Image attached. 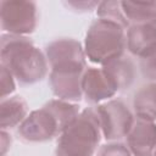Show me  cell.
Listing matches in <instances>:
<instances>
[{
    "instance_id": "obj_15",
    "label": "cell",
    "mask_w": 156,
    "mask_h": 156,
    "mask_svg": "<svg viewBox=\"0 0 156 156\" xmlns=\"http://www.w3.org/2000/svg\"><path fill=\"white\" fill-rule=\"evenodd\" d=\"M124 17L129 26L156 18V1H121Z\"/></svg>"
},
{
    "instance_id": "obj_9",
    "label": "cell",
    "mask_w": 156,
    "mask_h": 156,
    "mask_svg": "<svg viewBox=\"0 0 156 156\" xmlns=\"http://www.w3.org/2000/svg\"><path fill=\"white\" fill-rule=\"evenodd\" d=\"M82 89L85 100L93 105L102 104L118 93L113 80L102 67H88L85 69Z\"/></svg>"
},
{
    "instance_id": "obj_14",
    "label": "cell",
    "mask_w": 156,
    "mask_h": 156,
    "mask_svg": "<svg viewBox=\"0 0 156 156\" xmlns=\"http://www.w3.org/2000/svg\"><path fill=\"white\" fill-rule=\"evenodd\" d=\"M133 112L136 118L156 121V83L147 82L134 93Z\"/></svg>"
},
{
    "instance_id": "obj_17",
    "label": "cell",
    "mask_w": 156,
    "mask_h": 156,
    "mask_svg": "<svg viewBox=\"0 0 156 156\" xmlns=\"http://www.w3.org/2000/svg\"><path fill=\"white\" fill-rule=\"evenodd\" d=\"M138 68L140 74L147 82L156 83V48L139 58Z\"/></svg>"
},
{
    "instance_id": "obj_1",
    "label": "cell",
    "mask_w": 156,
    "mask_h": 156,
    "mask_svg": "<svg viewBox=\"0 0 156 156\" xmlns=\"http://www.w3.org/2000/svg\"><path fill=\"white\" fill-rule=\"evenodd\" d=\"M1 65L6 67L21 84H34L46 77L49 62L26 35L4 34L0 45Z\"/></svg>"
},
{
    "instance_id": "obj_21",
    "label": "cell",
    "mask_w": 156,
    "mask_h": 156,
    "mask_svg": "<svg viewBox=\"0 0 156 156\" xmlns=\"http://www.w3.org/2000/svg\"><path fill=\"white\" fill-rule=\"evenodd\" d=\"M154 156H156V151H155V155H154Z\"/></svg>"
},
{
    "instance_id": "obj_20",
    "label": "cell",
    "mask_w": 156,
    "mask_h": 156,
    "mask_svg": "<svg viewBox=\"0 0 156 156\" xmlns=\"http://www.w3.org/2000/svg\"><path fill=\"white\" fill-rule=\"evenodd\" d=\"M0 150H1V156H4L6 154V151L11 147V135L5 130L1 129V134H0Z\"/></svg>"
},
{
    "instance_id": "obj_8",
    "label": "cell",
    "mask_w": 156,
    "mask_h": 156,
    "mask_svg": "<svg viewBox=\"0 0 156 156\" xmlns=\"http://www.w3.org/2000/svg\"><path fill=\"white\" fill-rule=\"evenodd\" d=\"M88 68V67H87ZM87 68H55L50 69L49 83L57 99L77 102L83 98L82 80Z\"/></svg>"
},
{
    "instance_id": "obj_2",
    "label": "cell",
    "mask_w": 156,
    "mask_h": 156,
    "mask_svg": "<svg viewBox=\"0 0 156 156\" xmlns=\"http://www.w3.org/2000/svg\"><path fill=\"white\" fill-rule=\"evenodd\" d=\"M79 106L61 99H52L32 111L17 127V134L26 143H46L62 132L79 115Z\"/></svg>"
},
{
    "instance_id": "obj_3",
    "label": "cell",
    "mask_w": 156,
    "mask_h": 156,
    "mask_svg": "<svg viewBox=\"0 0 156 156\" xmlns=\"http://www.w3.org/2000/svg\"><path fill=\"white\" fill-rule=\"evenodd\" d=\"M101 136L95 107L84 108L58 136L55 156H95Z\"/></svg>"
},
{
    "instance_id": "obj_19",
    "label": "cell",
    "mask_w": 156,
    "mask_h": 156,
    "mask_svg": "<svg viewBox=\"0 0 156 156\" xmlns=\"http://www.w3.org/2000/svg\"><path fill=\"white\" fill-rule=\"evenodd\" d=\"M16 88V79L12 76V73L1 65V72H0V98L5 99L11 96V94L15 91Z\"/></svg>"
},
{
    "instance_id": "obj_5",
    "label": "cell",
    "mask_w": 156,
    "mask_h": 156,
    "mask_svg": "<svg viewBox=\"0 0 156 156\" xmlns=\"http://www.w3.org/2000/svg\"><path fill=\"white\" fill-rule=\"evenodd\" d=\"M102 136L110 141H118L128 135L135 117L129 106L121 99H110L95 106Z\"/></svg>"
},
{
    "instance_id": "obj_11",
    "label": "cell",
    "mask_w": 156,
    "mask_h": 156,
    "mask_svg": "<svg viewBox=\"0 0 156 156\" xmlns=\"http://www.w3.org/2000/svg\"><path fill=\"white\" fill-rule=\"evenodd\" d=\"M156 48V18L149 22L130 24L127 29V50L143 57Z\"/></svg>"
},
{
    "instance_id": "obj_12",
    "label": "cell",
    "mask_w": 156,
    "mask_h": 156,
    "mask_svg": "<svg viewBox=\"0 0 156 156\" xmlns=\"http://www.w3.org/2000/svg\"><path fill=\"white\" fill-rule=\"evenodd\" d=\"M102 68L111 77L118 91H126L132 88L139 73L138 65L126 54L105 63Z\"/></svg>"
},
{
    "instance_id": "obj_10",
    "label": "cell",
    "mask_w": 156,
    "mask_h": 156,
    "mask_svg": "<svg viewBox=\"0 0 156 156\" xmlns=\"http://www.w3.org/2000/svg\"><path fill=\"white\" fill-rule=\"evenodd\" d=\"M127 146L133 156H154L156 151V124L155 122L135 118L128 133Z\"/></svg>"
},
{
    "instance_id": "obj_13",
    "label": "cell",
    "mask_w": 156,
    "mask_h": 156,
    "mask_svg": "<svg viewBox=\"0 0 156 156\" xmlns=\"http://www.w3.org/2000/svg\"><path fill=\"white\" fill-rule=\"evenodd\" d=\"M28 116V105L22 96L15 95L1 99L0 102V127L1 129L18 127Z\"/></svg>"
},
{
    "instance_id": "obj_4",
    "label": "cell",
    "mask_w": 156,
    "mask_h": 156,
    "mask_svg": "<svg viewBox=\"0 0 156 156\" xmlns=\"http://www.w3.org/2000/svg\"><path fill=\"white\" fill-rule=\"evenodd\" d=\"M127 27L106 18L98 17L89 26L85 40V56L101 66L124 55L127 50Z\"/></svg>"
},
{
    "instance_id": "obj_6",
    "label": "cell",
    "mask_w": 156,
    "mask_h": 156,
    "mask_svg": "<svg viewBox=\"0 0 156 156\" xmlns=\"http://www.w3.org/2000/svg\"><path fill=\"white\" fill-rule=\"evenodd\" d=\"M0 22L7 34H29L38 24L37 4L26 0H2L0 2Z\"/></svg>"
},
{
    "instance_id": "obj_16",
    "label": "cell",
    "mask_w": 156,
    "mask_h": 156,
    "mask_svg": "<svg viewBox=\"0 0 156 156\" xmlns=\"http://www.w3.org/2000/svg\"><path fill=\"white\" fill-rule=\"evenodd\" d=\"M96 12H98V17H100V18L112 20V21H116V22L126 26L127 28L129 27V23H128L127 18L124 17L121 1H104V2H100L99 6H98Z\"/></svg>"
},
{
    "instance_id": "obj_7",
    "label": "cell",
    "mask_w": 156,
    "mask_h": 156,
    "mask_svg": "<svg viewBox=\"0 0 156 156\" xmlns=\"http://www.w3.org/2000/svg\"><path fill=\"white\" fill-rule=\"evenodd\" d=\"M45 56L50 69L67 67L87 68L84 46L73 38H58L50 41L45 48Z\"/></svg>"
},
{
    "instance_id": "obj_18",
    "label": "cell",
    "mask_w": 156,
    "mask_h": 156,
    "mask_svg": "<svg viewBox=\"0 0 156 156\" xmlns=\"http://www.w3.org/2000/svg\"><path fill=\"white\" fill-rule=\"evenodd\" d=\"M95 156H133L127 144L119 141H110L99 147Z\"/></svg>"
}]
</instances>
